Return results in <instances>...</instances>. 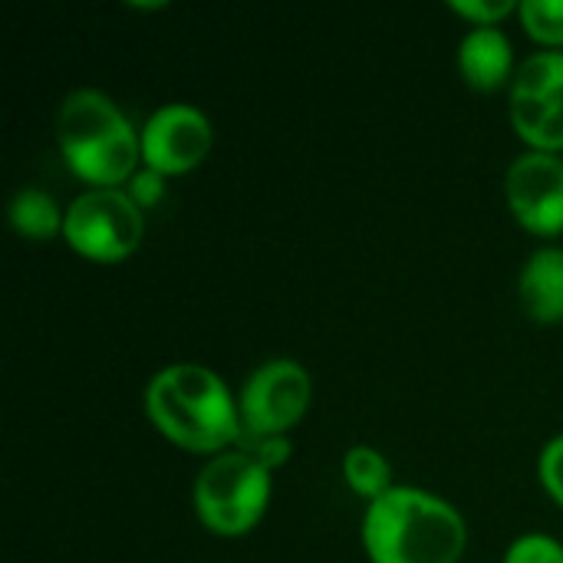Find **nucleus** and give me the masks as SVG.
<instances>
[{"mask_svg": "<svg viewBox=\"0 0 563 563\" xmlns=\"http://www.w3.org/2000/svg\"><path fill=\"white\" fill-rule=\"evenodd\" d=\"M152 429L181 452L221 455L241 442V409L231 386L201 363H168L145 386Z\"/></svg>", "mask_w": 563, "mask_h": 563, "instance_id": "obj_1", "label": "nucleus"}, {"mask_svg": "<svg viewBox=\"0 0 563 563\" xmlns=\"http://www.w3.org/2000/svg\"><path fill=\"white\" fill-rule=\"evenodd\" d=\"M360 541L369 563H459L468 548V528L442 495L396 485L366 505Z\"/></svg>", "mask_w": 563, "mask_h": 563, "instance_id": "obj_2", "label": "nucleus"}, {"mask_svg": "<svg viewBox=\"0 0 563 563\" xmlns=\"http://www.w3.org/2000/svg\"><path fill=\"white\" fill-rule=\"evenodd\" d=\"M66 168L89 188H125L142 168V142L129 115L99 89H73L56 112Z\"/></svg>", "mask_w": 563, "mask_h": 563, "instance_id": "obj_3", "label": "nucleus"}, {"mask_svg": "<svg viewBox=\"0 0 563 563\" xmlns=\"http://www.w3.org/2000/svg\"><path fill=\"white\" fill-rule=\"evenodd\" d=\"M271 495L274 472L241 449H231L201 465L191 488V505L205 531L218 538H244L264 521Z\"/></svg>", "mask_w": 563, "mask_h": 563, "instance_id": "obj_4", "label": "nucleus"}, {"mask_svg": "<svg viewBox=\"0 0 563 563\" xmlns=\"http://www.w3.org/2000/svg\"><path fill=\"white\" fill-rule=\"evenodd\" d=\"M145 211L125 188H86L66 205L63 241L92 264H122L142 247Z\"/></svg>", "mask_w": 563, "mask_h": 563, "instance_id": "obj_5", "label": "nucleus"}, {"mask_svg": "<svg viewBox=\"0 0 563 563\" xmlns=\"http://www.w3.org/2000/svg\"><path fill=\"white\" fill-rule=\"evenodd\" d=\"M508 115L528 152H563V49H538L518 63Z\"/></svg>", "mask_w": 563, "mask_h": 563, "instance_id": "obj_6", "label": "nucleus"}, {"mask_svg": "<svg viewBox=\"0 0 563 563\" xmlns=\"http://www.w3.org/2000/svg\"><path fill=\"white\" fill-rule=\"evenodd\" d=\"M313 402V379L297 360H267L241 386V426L251 435H290Z\"/></svg>", "mask_w": 563, "mask_h": 563, "instance_id": "obj_7", "label": "nucleus"}, {"mask_svg": "<svg viewBox=\"0 0 563 563\" xmlns=\"http://www.w3.org/2000/svg\"><path fill=\"white\" fill-rule=\"evenodd\" d=\"M139 142L142 165L155 168L165 178H175L205 165L214 148V125L191 102H165L145 119V125L139 129Z\"/></svg>", "mask_w": 563, "mask_h": 563, "instance_id": "obj_8", "label": "nucleus"}, {"mask_svg": "<svg viewBox=\"0 0 563 563\" xmlns=\"http://www.w3.org/2000/svg\"><path fill=\"white\" fill-rule=\"evenodd\" d=\"M505 198L515 221L534 238L563 234V155L521 152L505 175Z\"/></svg>", "mask_w": 563, "mask_h": 563, "instance_id": "obj_9", "label": "nucleus"}, {"mask_svg": "<svg viewBox=\"0 0 563 563\" xmlns=\"http://www.w3.org/2000/svg\"><path fill=\"white\" fill-rule=\"evenodd\" d=\"M459 73L475 92L511 89L518 63L508 33L501 26H472L459 43Z\"/></svg>", "mask_w": 563, "mask_h": 563, "instance_id": "obj_10", "label": "nucleus"}, {"mask_svg": "<svg viewBox=\"0 0 563 563\" xmlns=\"http://www.w3.org/2000/svg\"><path fill=\"white\" fill-rule=\"evenodd\" d=\"M518 300L528 320L541 327L563 323V247H538L518 274Z\"/></svg>", "mask_w": 563, "mask_h": 563, "instance_id": "obj_11", "label": "nucleus"}, {"mask_svg": "<svg viewBox=\"0 0 563 563\" xmlns=\"http://www.w3.org/2000/svg\"><path fill=\"white\" fill-rule=\"evenodd\" d=\"M7 221L10 228L23 238V241H53L63 238V221H66V208L56 205V198L43 188H20L10 198L7 208Z\"/></svg>", "mask_w": 563, "mask_h": 563, "instance_id": "obj_12", "label": "nucleus"}, {"mask_svg": "<svg viewBox=\"0 0 563 563\" xmlns=\"http://www.w3.org/2000/svg\"><path fill=\"white\" fill-rule=\"evenodd\" d=\"M343 482L356 498L373 505V501H379L383 495H389L396 488L393 462L376 445H353L343 455Z\"/></svg>", "mask_w": 563, "mask_h": 563, "instance_id": "obj_13", "label": "nucleus"}, {"mask_svg": "<svg viewBox=\"0 0 563 563\" xmlns=\"http://www.w3.org/2000/svg\"><path fill=\"white\" fill-rule=\"evenodd\" d=\"M518 23L541 49H563V0H521Z\"/></svg>", "mask_w": 563, "mask_h": 563, "instance_id": "obj_14", "label": "nucleus"}, {"mask_svg": "<svg viewBox=\"0 0 563 563\" xmlns=\"http://www.w3.org/2000/svg\"><path fill=\"white\" fill-rule=\"evenodd\" d=\"M521 0H455L449 10L468 26H501L508 16H518Z\"/></svg>", "mask_w": 563, "mask_h": 563, "instance_id": "obj_15", "label": "nucleus"}, {"mask_svg": "<svg viewBox=\"0 0 563 563\" xmlns=\"http://www.w3.org/2000/svg\"><path fill=\"white\" fill-rule=\"evenodd\" d=\"M501 563H563V544L551 534L531 531L511 541Z\"/></svg>", "mask_w": 563, "mask_h": 563, "instance_id": "obj_16", "label": "nucleus"}, {"mask_svg": "<svg viewBox=\"0 0 563 563\" xmlns=\"http://www.w3.org/2000/svg\"><path fill=\"white\" fill-rule=\"evenodd\" d=\"M238 449L244 455H251L254 462H261L267 472H277L290 462L294 455V445H290V435H251V432H241V442Z\"/></svg>", "mask_w": 563, "mask_h": 563, "instance_id": "obj_17", "label": "nucleus"}, {"mask_svg": "<svg viewBox=\"0 0 563 563\" xmlns=\"http://www.w3.org/2000/svg\"><path fill=\"white\" fill-rule=\"evenodd\" d=\"M538 478H541V488L548 492V498L563 511V435H554L551 442H544V449L538 455Z\"/></svg>", "mask_w": 563, "mask_h": 563, "instance_id": "obj_18", "label": "nucleus"}, {"mask_svg": "<svg viewBox=\"0 0 563 563\" xmlns=\"http://www.w3.org/2000/svg\"><path fill=\"white\" fill-rule=\"evenodd\" d=\"M165 175H158L155 168H139L135 175H132V181L125 185V195L142 208V211H148V208H155L162 198H165Z\"/></svg>", "mask_w": 563, "mask_h": 563, "instance_id": "obj_19", "label": "nucleus"}]
</instances>
